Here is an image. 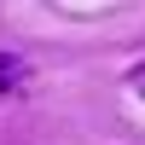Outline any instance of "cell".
Instances as JSON below:
<instances>
[{"label":"cell","instance_id":"1","mask_svg":"<svg viewBox=\"0 0 145 145\" xmlns=\"http://www.w3.org/2000/svg\"><path fill=\"white\" fill-rule=\"evenodd\" d=\"M23 81H29V64L12 52H0V93H23Z\"/></svg>","mask_w":145,"mask_h":145}]
</instances>
